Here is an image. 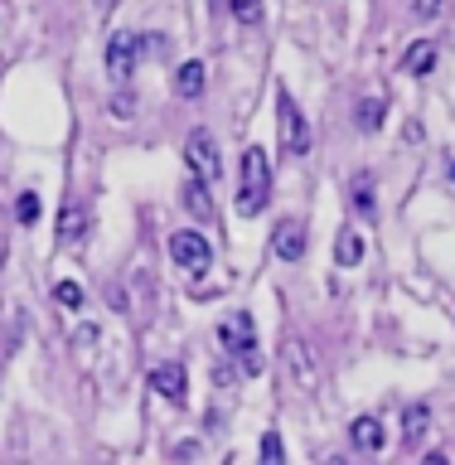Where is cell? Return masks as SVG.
Instances as JSON below:
<instances>
[{
	"label": "cell",
	"mask_w": 455,
	"mask_h": 465,
	"mask_svg": "<svg viewBox=\"0 0 455 465\" xmlns=\"http://www.w3.org/2000/svg\"><path fill=\"white\" fill-rule=\"evenodd\" d=\"M272 199V160L262 145H247L242 151V180H238V213L257 218Z\"/></svg>",
	"instance_id": "6da1fadb"
},
{
	"label": "cell",
	"mask_w": 455,
	"mask_h": 465,
	"mask_svg": "<svg viewBox=\"0 0 455 465\" xmlns=\"http://www.w3.org/2000/svg\"><path fill=\"white\" fill-rule=\"evenodd\" d=\"M276 136H282V155H291V160L311 155V122L301 116L296 97H291L286 87L276 93Z\"/></svg>",
	"instance_id": "7a4b0ae2"
},
{
	"label": "cell",
	"mask_w": 455,
	"mask_h": 465,
	"mask_svg": "<svg viewBox=\"0 0 455 465\" xmlns=\"http://www.w3.org/2000/svg\"><path fill=\"white\" fill-rule=\"evenodd\" d=\"M218 344H223L228 354H238L247 373H257V369H262L257 330H252V315H247V311H232L228 320H218Z\"/></svg>",
	"instance_id": "3957f363"
},
{
	"label": "cell",
	"mask_w": 455,
	"mask_h": 465,
	"mask_svg": "<svg viewBox=\"0 0 455 465\" xmlns=\"http://www.w3.org/2000/svg\"><path fill=\"white\" fill-rule=\"evenodd\" d=\"M170 262L180 272H189V276H203V272H209V262H213V247H209L203 232L180 228V232H170Z\"/></svg>",
	"instance_id": "277c9868"
},
{
	"label": "cell",
	"mask_w": 455,
	"mask_h": 465,
	"mask_svg": "<svg viewBox=\"0 0 455 465\" xmlns=\"http://www.w3.org/2000/svg\"><path fill=\"white\" fill-rule=\"evenodd\" d=\"M184 160H189V170L199 174V180H218L223 174V160H218V141H213V131H189V141H184Z\"/></svg>",
	"instance_id": "5b68a950"
},
{
	"label": "cell",
	"mask_w": 455,
	"mask_h": 465,
	"mask_svg": "<svg viewBox=\"0 0 455 465\" xmlns=\"http://www.w3.org/2000/svg\"><path fill=\"white\" fill-rule=\"evenodd\" d=\"M141 58V35H131V29H116V35L107 39V78L122 87L131 78V68H136Z\"/></svg>",
	"instance_id": "8992f818"
},
{
	"label": "cell",
	"mask_w": 455,
	"mask_h": 465,
	"mask_svg": "<svg viewBox=\"0 0 455 465\" xmlns=\"http://www.w3.org/2000/svg\"><path fill=\"white\" fill-rule=\"evenodd\" d=\"M282 363H286L291 388H301V392L315 388V354H311V344H301L296 334H291V340L282 344Z\"/></svg>",
	"instance_id": "52a82bcc"
},
{
	"label": "cell",
	"mask_w": 455,
	"mask_h": 465,
	"mask_svg": "<svg viewBox=\"0 0 455 465\" xmlns=\"http://www.w3.org/2000/svg\"><path fill=\"white\" fill-rule=\"evenodd\" d=\"M305 247H311V232H305L301 218H282V223L272 228V252L282 262H301Z\"/></svg>",
	"instance_id": "ba28073f"
},
{
	"label": "cell",
	"mask_w": 455,
	"mask_h": 465,
	"mask_svg": "<svg viewBox=\"0 0 455 465\" xmlns=\"http://www.w3.org/2000/svg\"><path fill=\"white\" fill-rule=\"evenodd\" d=\"M151 388H155L165 402H184V388H189V378H184V369H180V363H155V369H151Z\"/></svg>",
	"instance_id": "9c48e42d"
},
{
	"label": "cell",
	"mask_w": 455,
	"mask_h": 465,
	"mask_svg": "<svg viewBox=\"0 0 455 465\" xmlns=\"http://www.w3.org/2000/svg\"><path fill=\"white\" fill-rule=\"evenodd\" d=\"M203 83H209V68H203L199 58H189V64L174 68V97L199 102V97H203Z\"/></svg>",
	"instance_id": "30bf717a"
},
{
	"label": "cell",
	"mask_w": 455,
	"mask_h": 465,
	"mask_svg": "<svg viewBox=\"0 0 455 465\" xmlns=\"http://www.w3.org/2000/svg\"><path fill=\"white\" fill-rule=\"evenodd\" d=\"M83 228H87V209L68 199V203H64V213H58V247L83 242Z\"/></svg>",
	"instance_id": "8fae6325"
},
{
	"label": "cell",
	"mask_w": 455,
	"mask_h": 465,
	"mask_svg": "<svg viewBox=\"0 0 455 465\" xmlns=\"http://www.w3.org/2000/svg\"><path fill=\"white\" fill-rule=\"evenodd\" d=\"M431 68H436V39H417L412 49H407V58H402V73L407 78H427Z\"/></svg>",
	"instance_id": "7c38bea8"
},
{
	"label": "cell",
	"mask_w": 455,
	"mask_h": 465,
	"mask_svg": "<svg viewBox=\"0 0 455 465\" xmlns=\"http://www.w3.org/2000/svg\"><path fill=\"white\" fill-rule=\"evenodd\" d=\"M349 436H354V446L359 450H383V441H388V431H383V421L378 417H354V427H349Z\"/></svg>",
	"instance_id": "4fadbf2b"
},
{
	"label": "cell",
	"mask_w": 455,
	"mask_h": 465,
	"mask_svg": "<svg viewBox=\"0 0 455 465\" xmlns=\"http://www.w3.org/2000/svg\"><path fill=\"white\" fill-rule=\"evenodd\" d=\"M184 209L194 213V218H213V199H209V180H199L194 170H189V180H184Z\"/></svg>",
	"instance_id": "5bb4252c"
},
{
	"label": "cell",
	"mask_w": 455,
	"mask_h": 465,
	"mask_svg": "<svg viewBox=\"0 0 455 465\" xmlns=\"http://www.w3.org/2000/svg\"><path fill=\"white\" fill-rule=\"evenodd\" d=\"M427 427H431V407L427 402H412V407H407V417H402V441L407 446H421Z\"/></svg>",
	"instance_id": "9a60e30c"
},
{
	"label": "cell",
	"mask_w": 455,
	"mask_h": 465,
	"mask_svg": "<svg viewBox=\"0 0 455 465\" xmlns=\"http://www.w3.org/2000/svg\"><path fill=\"white\" fill-rule=\"evenodd\" d=\"M334 262H340V267H359L363 262V238L359 232H340V238H334Z\"/></svg>",
	"instance_id": "2e32d148"
},
{
	"label": "cell",
	"mask_w": 455,
	"mask_h": 465,
	"mask_svg": "<svg viewBox=\"0 0 455 465\" xmlns=\"http://www.w3.org/2000/svg\"><path fill=\"white\" fill-rule=\"evenodd\" d=\"M383 116H388L383 97H363V102H359V116H354V122H359V131H363V136H373V131L383 126Z\"/></svg>",
	"instance_id": "e0dca14e"
},
{
	"label": "cell",
	"mask_w": 455,
	"mask_h": 465,
	"mask_svg": "<svg viewBox=\"0 0 455 465\" xmlns=\"http://www.w3.org/2000/svg\"><path fill=\"white\" fill-rule=\"evenodd\" d=\"M39 209H44L39 194H35V189H25V194L15 199V223H20V228H35V223H39Z\"/></svg>",
	"instance_id": "ac0fdd59"
},
{
	"label": "cell",
	"mask_w": 455,
	"mask_h": 465,
	"mask_svg": "<svg viewBox=\"0 0 455 465\" xmlns=\"http://www.w3.org/2000/svg\"><path fill=\"white\" fill-rule=\"evenodd\" d=\"M349 194H354L359 213H373V174H354V189H349Z\"/></svg>",
	"instance_id": "d6986e66"
},
{
	"label": "cell",
	"mask_w": 455,
	"mask_h": 465,
	"mask_svg": "<svg viewBox=\"0 0 455 465\" xmlns=\"http://www.w3.org/2000/svg\"><path fill=\"white\" fill-rule=\"evenodd\" d=\"M54 301L64 305V311H83V286L78 282H58L54 286Z\"/></svg>",
	"instance_id": "ffe728a7"
},
{
	"label": "cell",
	"mask_w": 455,
	"mask_h": 465,
	"mask_svg": "<svg viewBox=\"0 0 455 465\" xmlns=\"http://www.w3.org/2000/svg\"><path fill=\"white\" fill-rule=\"evenodd\" d=\"M262 460H272V465H282L286 460V446H282V436H276V431H267V436H262Z\"/></svg>",
	"instance_id": "44dd1931"
},
{
	"label": "cell",
	"mask_w": 455,
	"mask_h": 465,
	"mask_svg": "<svg viewBox=\"0 0 455 465\" xmlns=\"http://www.w3.org/2000/svg\"><path fill=\"white\" fill-rule=\"evenodd\" d=\"M228 10L238 15L242 25H257L262 20V0H228Z\"/></svg>",
	"instance_id": "7402d4cb"
},
{
	"label": "cell",
	"mask_w": 455,
	"mask_h": 465,
	"mask_svg": "<svg viewBox=\"0 0 455 465\" xmlns=\"http://www.w3.org/2000/svg\"><path fill=\"white\" fill-rule=\"evenodd\" d=\"M412 15L417 20H436V15H441V0H412Z\"/></svg>",
	"instance_id": "603a6c76"
},
{
	"label": "cell",
	"mask_w": 455,
	"mask_h": 465,
	"mask_svg": "<svg viewBox=\"0 0 455 465\" xmlns=\"http://www.w3.org/2000/svg\"><path fill=\"white\" fill-rule=\"evenodd\" d=\"M131 112H136V102H131V97L122 93V97H116V116H122V122H126V116H131Z\"/></svg>",
	"instance_id": "cb8c5ba5"
},
{
	"label": "cell",
	"mask_w": 455,
	"mask_h": 465,
	"mask_svg": "<svg viewBox=\"0 0 455 465\" xmlns=\"http://www.w3.org/2000/svg\"><path fill=\"white\" fill-rule=\"evenodd\" d=\"M0 267H5V242H0Z\"/></svg>",
	"instance_id": "d4e9b609"
},
{
	"label": "cell",
	"mask_w": 455,
	"mask_h": 465,
	"mask_svg": "<svg viewBox=\"0 0 455 465\" xmlns=\"http://www.w3.org/2000/svg\"><path fill=\"white\" fill-rule=\"evenodd\" d=\"M450 180H455V160H450Z\"/></svg>",
	"instance_id": "484cf974"
}]
</instances>
